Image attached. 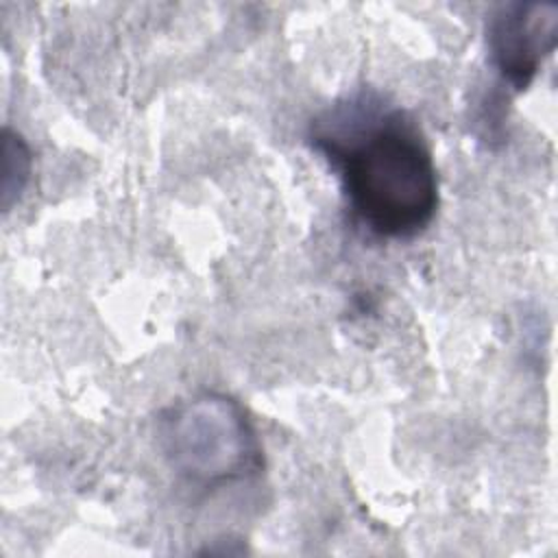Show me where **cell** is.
Here are the masks:
<instances>
[{
  "instance_id": "6da1fadb",
  "label": "cell",
  "mask_w": 558,
  "mask_h": 558,
  "mask_svg": "<svg viewBox=\"0 0 558 558\" xmlns=\"http://www.w3.org/2000/svg\"><path fill=\"white\" fill-rule=\"evenodd\" d=\"M310 144L336 170L353 222L371 235L408 240L434 220L436 163L401 109L362 92L316 118Z\"/></svg>"
},
{
  "instance_id": "7a4b0ae2",
  "label": "cell",
  "mask_w": 558,
  "mask_h": 558,
  "mask_svg": "<svg viewBox=\"0 0 558 558\" xmlns=\"http://www.w3.org/2000/svg\"><path fill=\"white\" fill-rule=\"evenodd\" d=\"M157 440L170 469L201 488L251 480L264 466L253 421L225 392L203 390L168 405L157 418Z\"/></svg>"
},
{
  "instance_id": "3957f363",
  "label": "cell",
  "mask_w": 558,
  "mask_h": 558,
  "mask_svg": "<svg viewBox=\"0 0 558 558\" xmlns=\"http://www.w3.org/2000/svg\"><path fill=\"white\" fill-rule=\"evenodd\" d=\"M488 52L504 85L523 92L558 41V4L510 2L488 20Z\"/></svg>"
},
{
  "instance_id": "277c9868",
  "label": "cell",
  "mask_w": 558,
  "mask_h": 558,
  "mask_svg": "<svg viewBox=\"0 0 558 558\" xmlns=\"http://www.w3.org/2000/svg\"><path fill=\"white\" fill-rule=\"evenodd\" d=\"M4 166H2V207L9 209L24 192L31 179V150L20 133L4 129Z\"/></svg>"
}]
</instances>
